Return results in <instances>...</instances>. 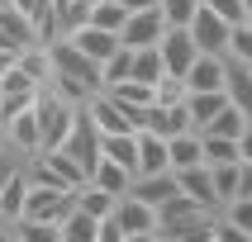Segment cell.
<instances>
[{"label": "cell", "instance_id": "cell-1", "mask_svg": "<svg viewBox=\"0 0 252 242\" xmlns=\"http://www.w3.org/2000/svg\"><path fill=\"white\" fill-rule=\"evenodd\" d=\"M48 53H53V76H48V85H53L57 95H67L71 105H86L95 90H105L100 62H95V57H86L67 33L48 43Z\"/></svg>", "mask_w": 252, "mask_h": 242}, {"label": "cell", "instance_id": "cell-2", "mask_svg": "<svg viewBox=\"0 0 252 242\" xmlns=\"http://www.w3.org/2000/svg\"><path fill=\"white\" fill-rule=\"evenodd\" d=\"M210 209H200L190 195H171L157 209V242H210Z\"/></svg>", "mask_w": 252, "mask_h": 242}, {"label": "cell", "instance_id": "cell-3", "mask_svg": "<svg viewBox=\"0 0 252 242\" xmlns=\"http://www.w3.org/2000/svg\"><path fill=\"white\" fill-rule=\"evenodd\" d=\"M114 218L124 228V242H157V209L138 195H119Z\"/></svg>", "mask_w": 252, "mask_h": 242}, {"label": "cell", "instance_id": "cell-4", "mask_svg": "<svg viewBox=\"0 0 252 242\" xmlns=\"http://www.w3.org/2000/svg\"><path fill=\"white\" fill-rule=\"evenodd\" d=\"M162 33H167L162 5H148V10H128L124 28H119V43H124V48H157Z\"/></svg>", "mask_w": 252, "mask_h": 242}, {"label": "cell", "instance_id": "cell-5", "mask_svg": "<svg viewBox=\"0 0 252 242\" xmlns=\"http://www.w3.org/2000/svg\"><path fill=\"white\" fill-rule=\"evenodd\" d=\"M38 90H43V85L33 81L19 62H10V67L0 71V119L14 114V109H29V105L38 100Z\"/></svg>", "mask_w": 252, "mask_h": 242}, {"label": "cell", "instance_id": "cell-6", "mask_svg": "<svg viewBox=\"0 0 252 242\" xmlns=\"http://www.w3.org/2000/svg\"><path fill=\"white\" fill-rule=\"evenodd\" d=\"M86 114H91V124H95L100 133H133V128H138V114L124 109L110 90H95V95L86 100Z\"/></svg>", "mask_w": 252, "mask_h": 242}, {"label": "cell", "instance_id": "cell-7", "mask_svg": "<svg viewBox=\"0 0 252 242\" xmlns=\"http://www.w3.org/2000/svg\"><path fill=\"white\" fill-rule=\"evenodd\" d=\"M62 147H67V152L86 166V176H91V166L100 161V128L91 124L86 105H76V119H71V128H67V138H62Z\"/></svg>", "mask_w": 252, "mask_h": 242}, {"label": "cell", "instance_id": "cell-8", "mask_svg": "<svg viewBox=\"0 0 252 242\" xmlns=\"http://www.w3.org/2000/svg\"><path fill=\"white\" fill-rule=\"evenodd\" d=\"M228 33H233V24H228L224 14L205 10V5H200V14L190 19V38L200 43V53H219L224 57L228 53Z\"/></svg>", "mask_w": 252, "mask_h": 242}, {"label": "cell", "instance_id": "cell-9", "mask_svg": "<svg viewBox=\"0 0 252 242\" xmlns=\"http://www.w3.org/2000/svg\"><path fill=\"white\" fill-rule=\"evenodd\" d=\"M0 124H5L10 152H19V157H33V152H43V138H38V119H33V105H29V109H14V114H5Z\"/></svg>", "mask_w": 252, "mask_h": 242}, {"label": "cell", "instance_id": "cell-10", "mask_svg": "<svg viewBox=\"0 0 252 242\" xmlns=\"http://www.w3.org/2000/svg\"><path fill=\"white\" fill-rule=\"evenodd\" d=\"M157 48H162V62H167L171 76H186V71H190V62L200 57V43L190 38V28H167Z\"/></svg>", "mask_w": 252, "mask_h": 242}, {"label": "cell", "instance_id": "cell-11", "mask_svg": "<svg viewBox=\"0 0 252 242\" xmlns=\"http://www.w3.org/2000/svg\"><path fill=\"white\" fill-rule=\"evenodd\" d=\"M228 85V57L219 53H200L186 71V90H224Z\"/></svg>", "mask_w": 252, "mask_h": 242}, {"label": "cell", "instance_id": "cell-12", "mask_svg": "<svg viewBox=\"0 0 252 242\" xmlns=\"http://www.w3.org/2000/svg\"><path fill=\"white\" fill-rule=\"evenodd\" d=\"M176 185H181V195L195 199L200 209H210V214L224 209L219 195H214V181H210V161H200V166H181V171H176Z\"/></svg>", "mask_w": 252, "mask_h": 242}, {"label": "cell", "instance_id": "cell-13", "mask_svg": "<svg viewBox=\"0 0 252 242\" xmlns=\"http://www.w3.org/2000/svg\"><path fill=\"white\" fill-rule=\"evenodd\" d=\"M167 161H171V171L200 166V161H205V133H200V128H181V133H171V138H167Z\"/></svg>", "mask_w": 252, "mask_h": 242}, {"label": "cell", "instance_id": "cell-14", "mask_svg": "<svg viewBox=\"0 0 252 242\" xmlns=\"http://www.w3.org/2000/svg\"><path fill=\"white\" fill-rule=\"evenodd\" d=\"M128 195H138V199H148L153 209H162L171 195H181V185H176V171H153V176H133Z\"/></svg>", "mask_w": 252, "mask_h": 242}, {"label": "cell", "instance_id": "cell-15", "mask_svg": "<svg viewBox=\"0 0 252 242\" xmlns=\"http://www.w3.org/2000/svg\"><path fill=\"white\" fill-rule=\"evenodd\" d=\"M76 48H81L86 57H95V62H105V57L119 48V33H110V28H95V24H81V28H71L67 33Z\"/></svg>", "mask_w": 252, "mask_h": 242}, {"label": "cell", "instance_id": "cell-16", "mask_svg": "<svg viewBox=\"0 0 252 242\" xmlns=\"http://www.w3.org/2000/svg\"><path fill=\"white\" fill-rule=\"evenodd\" d=\"M100 157H110L138 176V128L133 133H100Z\"/></svg>", "mask_w": 252, "mask_h": 242}, {"label": "cell", "instance_id": "cell-17", "mask_svg": "<svg viewBox=\"0 0 252 242\" xmlns=\"http://www.w3.org/2000/svg\"><path fill=\"white\" fill-rule=\"evenodd\" d=\"M153 171H171V161H167V138L138 128V176H153Z\"/></svg>", "mask_w": 252, "mask_h": 242}, {"label": "cell", "instance_id": "cell-18", "mask_svg": "<svg viewBox=\"0 0 252 242\" xmlns=\"http://www.w3.org/2000/svg\"><path fill=\"white\" fill-rule=\"evenodd\" d=\"M91 185H100V190H110V195H128V185H133V171L119 166V161H110V157H100L95 166H91V176H86Z\"/></svg>", "mask_w": 252, "mask_h": 242}, {"label": "cell", "instance_id": "cell-19", "mask_svg": "<svg viewBox=\"0 0 252 242\" xmlns=\"http://www.w3.org/2000/svg\"><path fill=\"white\" fill-rule=\"evenodd\" d=\"M224 105H228V90H186V109H190V124L195 128H205Z\"/></svg>", "mask_w": 252, "mask_h": 242}, {"label": "cell", "instance_id": "cell-20", "mask_svg": "<svg viewBox=\"0 0 252 242\" xmlns=\"http://www.w3.org/2000/svg\"><path fill=\"white\" fill-rule=\"evenodd\" d=\"M105 90H110L124 109H133V114H143V105H153V100H157V90H153L148 81H138V76H124V81L105 85Z\"/></svg>", "mask_w": 252, "mask_h": 242}, {"label": "cell", "instance_id": "cell-21", "mask_svg": "<svg viewBox=\"0 0 252 242\" xmlns=\"http://www.w3.org/2000/svg\"><path fill=\"white\" fill-rule=\"evenodd\" d=\"M210 181H214L219 204L238 199V190H243V161H219V166H210Z\"/></svg>", "mask_w": 252, "mask_h": 242}, {"label": "cell", "instance_id": "cell-22", "mask_svg": "<svg viewBox=\"0 0 252 242\" xmlns=\"http://www.w3.org/2000/svg\"><path fill=\"white\" fill-rule=\"evenodd\" d=\"M95 233H100V218L71 204L67 218H62V242H95Z\"/></svg>", "mask_w": 252, "mask_h": 242}, {"label": "cell", "instance_id": "cell-23", "mask_svg": "<svg viewBox=\"0 0 252 242\" xmlns=\"http://www.w3.org/2000/svg\"><path fill=\"white\" fill-rule=\"evenodd\" d=\"M228 100L238 105L243 114L252 119V67H243V62H228Z\"/></svg>", "mask_w": 252, "mask_h": 242}, {"label": "cell", "instance_id": "cell-24", "mask_svg": "<svg viewBox=\"0 0 252 242\" xmlns=\"http://www.w3.org/2000/svg\"><path fill=\"white\" fill-rule=\"evenodd\" d=\"M24 199H29V171L19 166V171L10 176V181L0 185V209H5V214L14 218V223H19V214H24Z\"/></svg>", "mask_w": 252, "mask_h": 242}, {"label": "cell", "instance_id": "cell-25", "mask_svg": "<svg viewBox=\"0 0 252 242\" xmlns=\"http://www.w3.org/2000/svg\"><path fill=\"white\" fill-rule=\"evenodd\" d=\"M114 204H119V195H110V190H100V185H91V181L76 185V209L105 218V214H114Z\"/></svg>", "mask_w": 252, "mask_h": 242}, {"label": "cell", "instance_id": "cell-26", "mask_svg": "<svg viewBox=\"0 0 252 242\" xmlns=\"http://www.w3.org/2000/svg\"><path fill=\"white\" fill-rule=\"evenodd\" d=\"M128 76H138V81L157 85L167 76V62H162V48H133V71Z\"/></svg>", "mask_w": 252, "mask_h": 242}, {"label": "cell", "instance_id": "cell-27", "mask_svg": "<svg viewBox=\"0 0 252 242\" xmlns=\"http://www.w3.org/2000/svg\"><path fill=\"white\" fill-rule=\"evenodd\" d=\"M14 242H62V223H53V218H19L14 223Z\"/></svg>", "mask_w": 252, "mask_h": 242}, {"label": "cell", "instance_id": "cell-28", "mask_svg": "<svg viewBox=\"0 0 252 242\" xmlns=\"http://www.w3.org/2000/svg\"><path fill=\"white\" fill-rule=\"evenodd\" d=\"M243 124H248V114H243L238 105L228 100V105H224L219 114H214V119H210L205 128H200V133H224V138H238V133H243Z\"/></svg>", "mask_w": 252, "mask_h": 242}, {"label": "cell", "instance_id": "cell-29", "mask_svg": "<svg viewBox=\"0 0 252 242\" xmlns=\"http://www.w3.org/2000/svg\"><path fill=\"white\" fill-rule=\"evenodd\" d=\"M157 5H162L167 28H190V19L200 14V5H205V0H157Z\"/></svg>", "mask_w": 252, "mask_h": 242}, {"label": "cell", "instance_id": "cell-30", "mask_svg": "<svg viewBox=\"0 0 252 242\" xmlns=\"http://www.w3.org/2000/svg\"><path fill=\"white\" fill-rule=\"evenodd\" d=\"M205 161L219 166V161H243L238 138H224V133H205Z\"/></svg>", "mask_w": 252, "mask_h": 242}, {"label": "cell", "instance_id": "cell-31", "mask_svg": "<svg viewBox=\"0 0 252 242\" xmlns=\"http://www.w3.org/2000/svg\"><path fill=\"white\" fill-rule=\"evenodd\" d=\"M228 218V223L243 233V242H252V195H238V199H228L224 209H219Z\"/></svg>", "mask_w": 252, "mask_h": 242}, {"label": "cell", "instance_id": "cell-32", "mask_svg": "<svg viewBox=\"0 0 252 242\" xmlns=\"http://www.w3.org/2000/svg\"><path fill=\"white\" fill-rule=\"evenodd\" d=\"M228 62H243V67H252V24L243 19V24H233V33H228Z\"/></svg>", "mask_w": 252, "mask_h": 242}, {"label": "cell", "instance_id": "cell-33", "mask_svg": "<svg viewBox=\"0 0 252 242\" xmlns=\"http://www.w3.org/2000/svg\"><path fill=\"white\" fill-rule=\"evenodd\" d=\"M205 10L224 14L228 24H243V19H248V0H205Z\"/></svg>", "mask_w": 252, "mask_h": 242}, {"label": "cell", "instance_id": "cell-34", "mask_svg": "<svg viewBox=\"0 0 252 242\" xmlns=\"http://www.w3.org/2000/svg\"><path fill=\"white\" fill-rule=\"evenodd\" d=\"M19 166H24V157H19V152H10V147H5V152H0V185L10 181V176H14V171H19Z\"/></svg>", "mask_w": 252, "mask_h": 242}, {"label": "cell", "instance_id": "cell-35", "mask_svg": "<svg viewBox=\"0 0 252 242\" xmlns=\"http://www.w3.org/2000/svg\"><path fill=\"white\" fill-rule=\"evenodd\" d=\"M238 152H243V161H252V119L243 124V133H238Z\"/></svg>", "mask_w": 252, "mask_h": 242}, {"label": "cell", "instance_id": "cell-36", "mask_svg": "<svg viewBox=\"0 0 252 242\" xmlns=\"http://www.w3.org/2000/svg\"><path fill=\"white\" fill-rule=\"evenodd\" d=\"M0 242H14V218L0 209Z\"/></svg>", "mask_w": 252, "mask_h": 242}, {"label": "cell", "instance_id": "cell-37", "mask_svg": "<svg viewBox=\"0 0 252 242\" xmlns=\"http://www.w3.org/2000/svg\"><path fill=\"white\" fill-rule=\"evenodd\" d=\"M238 195H252V161H243V190Z\"/></svg>", "mask_w": 252, "mask_h": 242}, {"label": "cell", "instance_id": "cell-38", "mask_svg": "<svg viewBox=\"0 0 252 242\" xmlns=\"http://www.w3.org/2000/svg\"><path fill=\"white\" fill-rule=\"evenodd\" d=\"M148 5H157V0H124V10H148Z\"/></svg>", "mask_w": 252, "mask_h": 242}, {"label": "cell", "instance_id": "cell-39", "mask_svg": "<svg viewBox=\"0 0 252 242\" xmlns=\"http://www.w3.org/2000/svg\"><path fill=\"white\" fill-rule=\"evenodd\" d=\"M5 147H10V138H5V124H0V152H5Z\"/></svg>", "mask_w": 252, "mask_h": 242}, {"label": "cell", "instance_id": "cell-40", "mask_svg": "<svg viewBox=\"0 0 252 242\" xmlns=\"http://www.w3.org/2000/svg\"><path fill=\"white\" fill-rule=\"evenodd\" d=\"M10 62H14V57H10V53H0V71H5V67H10Z\"/></svg>", "mask_w": 252, "mask_h": 242}, {"label": "cell", "instance_id": "cell-41", "mask_svg": "<svg viewBox=\"0 0 252 242\" xmlns=\"http://www.w3.org/2000/svg\"><path fill=\"white\" fill-rule=\"evenodd\" d=\"M0 5H5V0H0Z\"/></svg>", "mask_w": 252, "mask_h": 242}]
</instances>
